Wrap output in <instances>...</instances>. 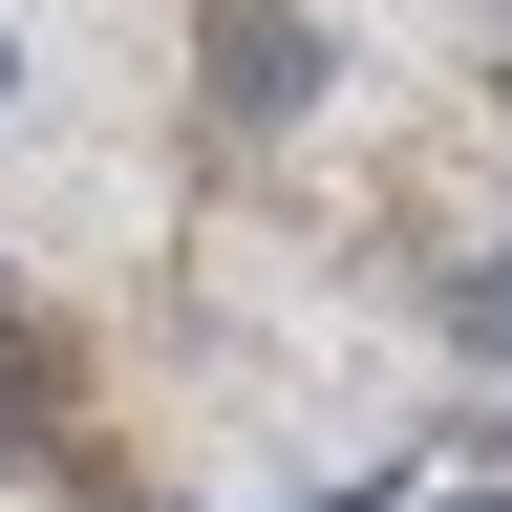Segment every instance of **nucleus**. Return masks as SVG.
<instances>
[{
    "instance_id": "f257e3e1",
    "label": "nucleus",
    "mask_w": 512,
    "mask_h": 512,
    "mask_svg": "<svg viewBox=\"0 0 512 512\" xmlns=\"http://www.w3.org/2000/svg\"><path fill=\"white\" fill-rule=\"evenodd\" d=\"M214 86H235V107H320V22H278V0H214Z\"/></svg>"
},
{
    "instance_id": "f03ea898",
    "label": "nucleus",
    "mask_w": 512,
    "mask_h": 512,
    "mask_svg": "<svg viewBox=\"0 0 512 512\" xmlns=\"http://www.w3.org/2000/svg\"><path fill=\"white\" fill-rule=\"evenodd\" d=\"M0 427H43V342H0Z\"/></svg>"
},
{
    "instance_id": "7ed1b4c3",
    "label": "nucleus",
    "mask_w": 512,
    "mask_h": 512,
    "mask_svg": "<svg viewBox=\"0 0 512 512\" xmlns=\"http://www.w3.org/2000/svg\"><path fill=\"white\" fill-rule=\"evenodd\" d=\"M470 342H512V256H491V278H470Z\"/></svg>"
},
{
    "instance_id": "20e7f679",
    "label": "nucleus",
    "mask_w": 512,
    "mask_h": 512,
    "mask_svg": "<svg viewBox=\"0 0 512 512\" xmlns=\"http://www.w3.org/2000/svg\"><path fill=\"white\" fill-rule=\"evenodd\" d=\"M448 512H512V491H448Z\"/></svg>"
},
{
    "instance_id": "39448f33",
    "label": "nucleus",
    "mask_w": 512,
    "mask_h": 512,
    "mask_svg": "<svg viewBox=\"0 0 512 512\" xmlns=\"http://www.w3.org/2000/svg\"><path fill=\"white\" fill-rule=\"evenodd\" d=\"M0 86H22V43H0Z\"/></svg>"
},
{
    "instance_id": "423d86ee",
    "label": "nucleus",
    "mask_w": 512,
    "mask_h": 512,
    "mask_svg": "<svg viewBox=\"0 0 512 512\" xmlns=\"http://www.w3.org/2000/svg\"><path fill=\"white\" fill-rule=\"evenodd\" d=\"M299 512H342V491H299Z\"/></svg>"
}]
</instances>
